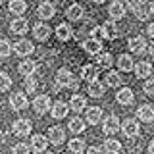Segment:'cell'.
<instances>
[{
    "label": "cell",
    "mask_w": 154,
    "mask_h": 154,
    "mask_svg": "<svg viewBox=\"0 0 154 154\" xmlns=\"http://www.w3.org/2000/svg\"><path fill=\"white\" fill-rule=\"evenodd\" d=\"M33 110L38 114V116H45L46 112L52 110V102H50V96L46 94H38L35 100H33Z\"/></svg>",
    "instance_id": "1"
},
{
    "label": "cell",
    "mask_w": 154,
    "mask_h": 154,
    "mask_svg": "<svg viewBox=\"0 0 154 154\" xmlns=\"http://www.w3.org/2000/svg\"><path fill=\"white\" fill-rule=\"evenodd\" d=\"M122 131H123V135H125L127 139H135V137H139V133H141L139 122H137V119H133V118L123 119V123H122Z\"/></svg>",
    "instance_id": "2"
},
{
    "label": "cell",
    "mask_w": 154,
    "mask_h": 154,
    "mask_svg": "<svg viewBox=\"0 0 154 154\" xmlns=\"http://www.w3.org/2000/svg\"><path fill=\"white\" fill-rule=\"evenodd\" d=\"M119 129H122V122H119V118L118 116H108V118L104 119V123H102V131L106 135H114V133H118Z\"/></svg>",
    "instance_id": "3"
},
{
    "label": "cell",
    "mask_w": 154,
    "mask_h": 154,
    "mask_svg": "<svg viewBox=\"0 0 154 154\" xmlns=\"http://www.w3.org/2000/svg\"><path fill=\"white\" fill-rule=\"evenodd\" d=\"M31 127H33L31 119L21 118V119H16V122H14V133H16L17 137H27V135H31Z\"/></svg>",
    "instance_id": "4"
},
{
    "label": "cell",
    "mask_w": 154,
    "mask_h": 154,
    "mask_svg": "<svg viewBox=\"0 0 154 154\" xmlns=\"http://www.w3.org/2000/svg\"><path fill=\"white\" fill-rule=\"evenodd\" d=\"M29 104L27 96L23 93H12L10 94V106H12V110H16V112H19V110H25Z\"/></svg>",
    "instance_id": "5"
},
{
    "label": "cell",
    "mask_w": 154,
    "mask_h": 154,
    "mask_svg": "<svg viewBox=\"0 0 154 154\" xmlns=\"http://www.w3.org/2000/svg\"><path fill=\"white\" fill-rule=\"evenodd\" d=\"M116 100H118L122 106H129V104H133L135 94H133V91L129 89V87H123V89H119L118 93H116Z\"/></svg>",
    "instance_id": "6"
},
{
    "label": "cell",
    "mask_w": 154,
    "mask_h": 154,
    "mask_svg": "<svg viewBox=\"0 0 154 154\" xmlns=\"http://www.w3.org/2000/svg\"><path fill=\"white\" fill-rule=\"evenodd\" d=\"M127 46H129V50L135 52V54H143V52H146V41H144V37H133V38H129V42H127Z\"/></svg>",
    "instance_id": "7"
},
{
    "label": "cell",
    "mask_w": 154,
    "mask_h": 154,
    "mask_svg": "<svg viewBox=\"0 0 154 154\" xmlns=\"http://www.w3.org/2000/svg\"><path fill=\"white\" fill-rule=\"evenodd\" d=\"M137 118L144 123H150L154 122V106L150 104H143L141 108H137Z\"/></svg>",
    "instance_id": "8"
},
{
    "label": "cell",
    "mask_w": 154,
    "mask_h": 154,
    "mask_svg": "<svg viewBox=\"0 0 154 154\" xmlns=\"http://www.w3.org/2000/svg\"><path fill=\"white\" fill-rule=\"evenodd\" d=\"M48 139H50V143H52V144L60 146V144L64 143V139H66L64 129H62L60 125H54V127H50V129H48Z\"/></svg>",
    "instance_id": "9"
},
{
    "label": "cell",
    "mask_w": 154,
    "mask_h": 154,
    "mask_svg": "<svg viewBox=\"0 0 154 154\" xmlns=\"http://www.w3.org/2000/svg\"><path fill=\"white\" fill-rule=\"evenodd\" d=\"M67 110H71L69 104H66V102H62V100H58V102L52 104L50 114H52V118H54V119H62V118H66V116H67Z\"/></svg>",
    "instance_id": "10"
},
{
    "label": "cell",
    "mask_w": 154,
    "mask_h": 154,
    "mask_svg": "<svg viewBox=\"0 0 154 154\" xmlns=\"http://www.w3.org/2000/svg\"><path fill=\"white\" fill-rule=\"evenodd\" d=\"M108 16L112 17V19H122V17L125 16V6H123V2L114 0V2L108 6Z\"/></svg>",
    "instance_id": "11"
},
{
    "label": "cell",
    "mask_w": 154,
    "mask_h": 154,
    "mask_svg": "<svg viewBox=\"0 0 154 154\" xmlns=\"http://www.w3.org/2000/svg\"><path fill=\"white\" fill-rule=\"evenodd\" d=\"M81 79L85 81H96L98 79V66H93V64H87L81 67Z\"/></svg>",
    "instance_id": "12"
},
{
    "label": "cell",
    "mask_w": 154,
    "mask_h": 154,
    "mask_svg": "<svg viewBox=\"0 0 154 154\" xmlns=\"http://www.w3.org/2000/svg\"><path fill=\"white\" fill-rule=\"evenodd\" d=\"M48 143H50V139H46L45 135H33L31 137V148L35 152H45Z\"/></svg>",
    "instance_id": "13"
},
{
    "label": "cell",
    "mask_w": 154,
    "mask_h": 154,
    "mask_svg": "<svg viewBox=\"0 0 154 154\" xmlns=\"http://www.w3.org/2000/svg\"><path fill=\"white\" fill-rule=\"evenodd\" d=\"M10 29H12V33H16V35H25L29 31V23H27V19H23V17H16L10 23Z\"/></svg>",
    "instance_id": "14"
},
{
    "label": "cell",
    "mask_w": 154,
    "mask_h": 154,
    "mask_svg": "<svg viewBox=\"0 0 154 154\" xmlns=\"http://www.w3.org/2000/svg\"><path fill=\"white\" fill-rule=\"evenodd\" d=\"M14 48H16V54H19V56H29L33 50H35L33 42H31V41H27V38H21V41H17Z\"/></svg>",
    "instance_id": "15"
},
{
    "label": "cell",
    "mask_w": 154,
    "mask_h": 154,
    "mask_svg": "<svg viewBox=\"0 0 154 154\" xmlns=\"http://www.w3.org/2000/svg\"><path fill=\"white\" fill-rule=\"evenodd\" d=\"M83 48H85V52H89V54H98V52L102 50V41L91 37V38H87L83 42Z\"/></svg>",
    "instance_id": "16"
},
{
    "label": "cell",
    "mask_w": 154,
    "mask_h": 154,
    "mask_svg": "<svg viewBox=\"0 0 154 154\" xmlns=\"http://www.w3.org/2000/svg\"><path fill=\"white\" fill-rule=\"evenodd\" d=\"M85 119H87V123L96 125L100 119H102V108H98V106L89 108V110H87V114H85Z\"/></svg>",
    "instance_id": "17"
},
{
    "label": "cell",
    "mask_w": 154,
    "mask_h": 154,
    "mask_svg": "<svg viewBox=\"0 0 154 154\" xmlns=\"http://www.w3.org/2000/svg\"><path fill=\"white\" fill-rule=\"evenodd\" d=\"M54 12L56 10L50 2H42V4H38V8H37V14H38L41 19H52L54 17Z\"/></svg>",
    "instance_id": "18"
},
{
    "label": "cell",
    "mask_w": 154,
    "mask_h": 154,
    "mask_svg": "<svg viewBox=\"0 0 154 154\" xmlns=\"http://www.w3.org/2000/svg\"><path fill=\"white\" fill-rule=\"evenodd\" d=\"M69 108L73 110L75 114L83 112V110L87 108V98H85V96H81V94H73V96H71V100H69Z\"/></svg>",
    "instance_id": "19"
},
{
    "label": "cell",
    "mask_w": 154,
    "mask_h": 154,
    "mask_svg": "<svg viewBox=\"0 0 154 154\" xmlns=\"http://www.w3.org/2000/svg\"><path fill=\"white\" fill-rule=\"evenodd\" d=\"M71 79H73V75H71L69 69H66V67L58 69V73H56V83H58V87H69V81Z\"/></svg>",
    "instance_id": "20"
},
{
    "label": "cell",
    "mask_w": 154,
    "mask_h": 154,
    "mask_svg": "<svg viewBox=\"0 0 154 154\" xmlns=\"http://www.w3.org/2000/svg\"><path fill=\"white\" fill-rule=\"evenodd\" d=\"M33 35H35V38H38V41H46V38L50 37V27H48L46 23H37V25L33 27Z\"/></svg>",
    "instance_id": "21"
},
{
    "label": "cell",
    "mask_w": 154,
    "mask_h": 154,
    "mask_svg": "<svg viewBox=\"0 0 154 154\" xmlns=\"http://www.w3.org/2000/svg\"><path fill=\"white\" fill-rule=\"evenodd\" d=\"M104 89H106V83H100L98 79L89 83V94L93 96V98H100V96L104 94Z\"/></svg>",
    "instance_id": "22"
},
{
    "label": "cell",
    "mask_w": 154,
    "mask_h": 154,
    "mask_svg": "<svg viewBox=\"0 0 154 154\" xmlns=\"http://www.w3.org/2000/svg\"><path fill=\"white\" fill-rule=\"evenodd\" d=\"M102 148H104L106 154H119L122 152V143L116 141V139H106Z\"/></svg>",
    "instance_id": "23"
},
{
    "label": "cell",
    "mask_w": 154,
    "mask_h": 154,
    "mask_svg": "<svg viewBox=\"0 0 154 154\" xmlns=\"http://www.w3.org/2000/svg\"><path fill=\"white\" fill-rule=\"evenodd\" d=\"M118 66H119L122 71H133L135 69V62H133V58L129 54H122V56H119L118 58Z\"/></svg>",
    "instance_id": "24"
},
{
    "label": "cell",
    "mask_w": 154,
    "mask_h": 154,
    "mask_svg": "<svg viewBox=\"0 0 154 154\" xmlns=\"http://www.w3.org/2000/svg\"><path fill=\"white\" fill-rule=\"evenodd\" d=\"M104 33H106V38H108V41L119 37V27L116 25V19L114 21H106L104 23Z\"/></svg>",
    "instance_id": "25"
},
{
    "label": "cell",
    "mask_w": 154,
    "mask_h": 154,
    "mask_svg": "<svg viewBox=\"0 0 154 154\" xmlns=\"http://www.w3.org/2000/svg\"><path fill=\"white\" fill-rule=\"evenodd\" d=\"M35 69H37V64L35 62H31V60H23V62H19V67H17V71L21 75H33L35 73Z\"/></svg>",
    "instance_id": "26"
},
{
    "label": "cell",
    "mask_w": 154,
    "mask_h": 154,
    "mask_svg": "<svg viewBox=\"0 0 154 154\" xmlns=\"http://www.w3.org/2000/svg\"><path fill=\"white\" fill-rule=\"evenodd\" d=\"M8 8H10V12H12L14 16H21V14L27 10V4H25V0H10Z\"/></svg>",
    "instance_id": "27"
},
{
    "label": "cell",
    "mask_w": 154,
    "mask_h": 154,
    "mask_svg": "<svg viewBox=\"0 0 154 154\" xmlns=\"http://www.w3.org/2000/svg\"><path fill=\"white\" fill-rule=\"evenodd\" d=\"M66 16L71 19V21H79L81 17H83V6H79V4H71L69 8H67Z\"/></svg>",
    "instance_id": "28"
},
{
    "label": "cell",
    "mask_w": 154,
    "mask_h": 154,
    "mask_svg": "<svg viewBox=\"0 0 154 154\" xmlns=\"http://www.w3.org/2000/svg\"><path fill=\"white\" fill-rule=\"evenodd\" d=\"M135 73H137V77H150L152 66L148 62H139V64H135Z\"/></svg>",
    "instance_id": "29"
},
{
    "label": "cell",
    "mask_w": 154,
    "mask_h": 154,
    "mask_svg": "<svg viewBox=\"0 0 154 154\" xmlns=\"http://www.w3.org/2000/svg\"><path fill=\"white\" fill-rule=\"evenodd\" d=\"M56 35H58L60 41H69L73 33H71V27L67 25V23H60V25L56 27Z\"/></svg>",
    "instance_id": "30"
},
{
    "label": "cell",
    "mask_w": 154,
    "mask_h": 154,
    "mask_svg": "<svg viewBox=\"0 0 154 154\" xmlns=\"http://www.w3.org/2000/svg\"><path fill=\"white\" fill-rule=\"evenodd\" d=\"M96 62H98L100 67H110L114 64V58H112V54H108V52H98V54H96Z\"/></svg>",
    "instance_id": "31"
},
{
    "label": "cell",
    "mask_w": 154,
    "mask_h": 154,
    "mask_svg": "<svg viewBox=\"0 0 154 154\" xmlns=\"http://www.w3.org/2000/svg\"><path fill=\"white\" fill-rule=\"evenodd\" d=\"M122 83V77H119L118 71H108V75H106V85L108 87H119Z\"/></svg>",
    "instance_id": "32"
},
{
    "label": "cell",
    "mask_w": 154,
    "mask_h": 154,
    "mask_svg": "<svg viewBox=\"0 0 154 154\" xmlns=\"http://www.w3.org/2000/svg\"><path fill=\"white\" fill-rule=\"evenodd\" d=\"M69 150L73 152V154H81L85 150V143H83V139H71L69 141Z\"/></svg>",
    "instance_id": "33"
},
{
    "label": "cell",
    "mask_w": 154,
    "mask_h": 154,
    "mask_svg": "<svg viewBox=\"0 0 154 154\" xmlns=\"http://www.w3.org/2000/svg\"><path fill=\"white\" fill-rule=\"evenodd\" d=\"M69 129L73 133H83L85 131V122L81 118H73V119H69Z\"/></svg>",
    "instance_id": "34"
},
{
    "label": "cell",
    "mask_w": 154,
    "mask_h": 154,
    "mask_svg": "<svg viewBox=\"0 0 154 154\" xmlns=\"http://www.w3.org/2000/svg\"><path fill=\"white\" fill-rule=\"evenodd\" d=\"M10 87H12V77L8 73H4V71H0V93L8 91Z\"/></svg>",
    "instance_id": "35"
},
{
    "label": "cell",
    "mask_w": 154,
    "mask_h": 154,
    "mask_svg": "<svg viewBox=\"0 0 154 154\" xmlns=\"http://www.w3.org/2000/svg\"><path fill=\"white\" fill-rule=\"evenodd\" d=\"M12 54V45H10L8 38H0V56L2 58H8Z\"/></svg>",
    "instance_id": "36"
},
{
    "label": "cell",
    "mask_w": 154,
    "mask_h": 154,
    "mask_svg": "<svg viewBox=\"0 0 154 154\" xmlns=\"http://www.w3.org/2000/svg\"><path fill=\"white\" fill-rule=\"evenodd\" d=\"M23 87H25L27 93H35V91H37V79L33 75H27L25 81H23Z\"/></svg>",
    "instance_id": "37"
},
{
    "label": "cell",
    "mask_w": 154,
    "mask_h": 154,
    "mask_svg": "<svg viewBox=\"0 0 154 154\" xmlns=\"http://www.w3.org/2000/svg\"><path fill=\"white\" fill-rule=\"evenodd\" d=\"M12 154H31V148H29L25 143H17L16 146L12 148Z\"/></svg>",
    "instance_id": "38"
},
{
    "label": "cell",
    "mask_w": 154,
    "mask_h": 154,
    "mask_svg": "<svg viewBox=\"0 0 154 154\" xmlns=\"http://www.w3.org/2000/svg\"><path fill=\"white\" fill-rule=\"evenodd\" d=\"M150 12H152V10H150V6H144V4H143L141 8H137V10H135V14H137V17L141 19V21H143V19H146Z\"/></svg>",
    "instance_id": "39"
},
{
    "label": "cell",
    "mask_w": 154,
    "mask_h": 154,
    "mask_svg": "<svg viewBox=\"0 0 154 154\" xmlns=\"http://www.w3.org/2000/svg\"><path fill=\"white\" fill-rule=\"evenodd\" d=\"M91 37L98 38V41H102V38H106V33H104V25H96V27H93V31H91Z\"/></svg>",
    "instance_id": "40"
},
{
    "label": "cell",
    "mask_w": 154,
    "mask_h": 154,
    "mask_svg": "<svg viewBox=\"0 0 154 154\" xmlns=\"http://www.w3.org/2000/svg\"><path fill=\"white\" fill-rule=\"evenodd\" d=\"M144 93L148 96H154V79H148L146 83H144Z\"/></svg>",
    "instance_id": "41"
},
{
    "label": "cell",
    "mask_w": 154,
    "mask_h": 154,
    "mask_svg": "<svg viewBox=\"0 0 154 154\" xmlns=\"http://www.w3.org/2000/svg\"><path fill=\"white\" fill-rule=\"evenodd\" d=\"M79 85H81V79H79V77H75V75H73V79L69 81V87H67V89H69V91H73V93H75V91L79 89Z\"/></svg>",
    "instance_id": "42"
},
{
    "label": "cell",
    "mask_w": 154,
    "mask_h": 154,
    "mask_svg": "<svg viewBox=\"0 0 154 154\" xmlns=\"http://www.w3.org/2000/svg\"><path fill=\"white\" fill-rule=\"evenodd\" d=\"M143 4H144V0H127V6L131 8L133 12H135V10H137V8H141Z\"/></svg>",
    "instance_id": "43"
},
{
    "label": "cell",
    "mask_w": 154,
    "mask_h": 154,
    "mask_svg": "<svg viewBox=\"0 0 154 154\" xmlns=\"http://www.w3.org/2000/svg\"><path fill=\"white\" fill-rule=\"evenodd\" d=\"M104 148H98V146H91L89 150H87V154H102Z\"/></svg>",
    "instance_id": "44"
},
{
    "label": "cell",
    "mask_w": 154,
    "mask_h": 154,
    "mask_svg": "<svg viewBox=\"0 0 154 154\" xmlns=\"http://www.w3.org/2000/svg\"><path fill=\"white\" fill-rule=\"evenodd\" d=\"M146 31H148V35H150V37L154 38V23H150V25H148V29H146Z\"/></svg>",
    "instance_id": "45"
},
{
    "label": "cell",
    "mask_w": 154,
    "mask_h": 154,
    "mask_svg": "<svg viewBox=\"0 0 154 154\" xmlns=\"http://www.w3.org/2000/svg\"><path fill=\"white\" fill-rule=\"evenodd\" d=\"M148 154H154V141H150V144H148Z\"/></svg>",
    "instance_id": "46"
},
{
    "label": "cell",
    "mask_w": 154,
    "mask_h": 154,
    "mask_svg": "<svg viewBox=\"0 0 154 154\" xmlns=\"http://www.w3.org/2000/svg\"><path fill=\"white\" fill-rule=\"evenodd\" d=\"M94 2H96V4H102V2H106V0H94Z\"/></svg>",
    "instance_id": "47"
},
{
    "label": "cell",
    "mask_w": 154,
    "mask_h": 154,
    "mask_svg": "<svg viewBox=\"0 0 154 154\" xmlns=\"http://www.w3.org/2000/svg\"><path fill=\"white\" fill-rule=\"evenodd\" d=\"M150 10H152V14H154V2H152V4H150Z\"/></svg>",
    "instance_id": "48"
},
{
    "label": "cell",
    "mask_w": 154,
    "mask_h": 154,
    "mask_svg": "<svg viewBox=\"0 0 154 154\" xmlns=\"http://www.w3.org/2000/svg\"><path fill=\"white\" fill-rule=\"evenodd\" d=\"M150 54H152V56H154V46H152V48H150Z\"/></svg>",
    "instance_id": "49"
},
{
    "label": "cell",
    "mask_w": 154,
    "mask_h": 154,
    "mask_svg": "<svg viewBox=\"0 0 154 154\" xmlns=\"http://www.w3.org/2000/svg\"><path fill=\"white\" fill-rule=\"evenodd\" d=\"M135 154H141V152H135Z\"/></svg>",
    "instance_id": "50"
},
{
    "label": "cell",
    "mask_w": 154,
    "mask_h": 154,
    "mask_svg": "<svg viewBox=\"0 0 154 154\" xmlns=\"http://www.w3.org/2000/svg\"><path fill=\"white\" fill-rule=\"evenodd\" d=\"M46 154H52V152H46Z\"/></svg>",
    "instance_id": "51"
},
{
    "label": "cell",
    "mask_w": 154,
    "mask_h": 154,
    "mask_svg": "<svg viewBox=\"0 0 154 154\" xmlns=\"http://www.w3.org/2000/svg\"><path fill=\"white\" fill-rule=\"evenodd\" d=\"M0 4H2V0H0Z\"/></svg>",
    "instance_id": "52"
},
{
    "label": "cell",
    "mask_w": 154,
    "mask_h": 154,
    "mask_svg": "<svg viewBox=\"0 0 154 154\" xmlns=\"http://www.w3.org/2000/svg\"><path fill=\"white\" fill-rule=\"evenodd\" d=\"M71 154H73V152H71Z\"/></svg>",
    "instance_id": "53"
}]
</instances>
